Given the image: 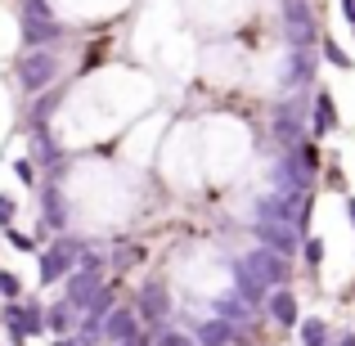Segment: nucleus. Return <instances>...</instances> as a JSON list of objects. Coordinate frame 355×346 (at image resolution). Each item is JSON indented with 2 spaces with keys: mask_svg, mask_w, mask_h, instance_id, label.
<instances>
[{
  "mask_svg": "<svg viewBox=\"0 0 355 346\" xmlns=\"http://www.w3.org/2000/svg\"><path fill=\"white\" fill-rule=\"evenodd\" d=\"M63 9H72V14H104V9H117L126 5V0H59Z\"/></svg>",
  "mask_w": 355,
  "mask_h": 346,
  "instance_id": "1",
  "label": "nucleus"
}]
</instances>
